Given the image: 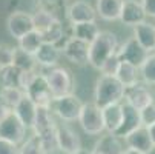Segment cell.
<instances>
[{"label":"cell","instance_id":"obj_1","mask_svg":"<svg viewBox=\"0 0 155 154\" xmlns=\"http://www.w3.org/2000/svg\"><path fill=\"white\" fill-rule=\"evenodd\" d=\"M123 99H124V86L117 77L100 76L97 79L94 90V103L97 106L103 109L109 105L121 103Z\"/></svg>","mask_w":155,"mask_h":154},{"label":"cell","instance_id":"obj_2","mask_svg":"<svg viewBox=\"0 0 155 154\" xmlns=\"http://www.w3.org/2000/svg\"><path fill=\"white\" fill-rule=\"evenodd\" d=\"M118 48V39L114 33L100 31L97 39L89 45V65L100 70L107 59L117 54Z\"/></svg>","mask_w":155,"mask_h":154},{"label":"cell","instance_id":"obj_3","mask_svg":"<svg viewBox=\"0 0 155 154\" xmlns=\"http://www.w3.org/2000/svg\"><path fill=\"white\" fill-rule=\"evenodd\" d=\"M78 122L84 133L97 136L104 131V120H103V109L97 106L94 102L83 103L81 113L78 117Z\"/></svg>","mask_w":155,"mask_h":154},{"label":"cell","instance_id":"obj_4","mask_svg":"<svg viewBox=\"0 0 155 154\" xmlns=\"http://www.w3.org/2000/svg\"><path fill=\"white\" fill-rule=\"evenodd\" d=\"M45 77L48 80L49 90H51L54 99L68 96V94H74L72 93L74 91V79H72V74L66 68L55 67Z\"/></svg>","mask_w":155,"mask_h":154},{"label":"cell","instance_id":"obj_5","mask_svg":"<svg viewBox=\"0 0 155 154\" xmlns=\"http://www.w3.org/2000/svg\"><path fill=\"white\" fill-rule=\"evenodd\" d=\"M81 108H83V102L75 94H68V96L54 99L51 103V111L64 122L78 120Z\"/></svg>","mask_w":155,"mask_h":154},{"label":"cell","instance_id":"obj_6","mask_svg":"<svg viewBox=\"0 0 155 154\" xmlns=\"http://www.w3.org/2000/svg\"><path fill=\"white\" fill-rule=\"evenodd\" d=\"M117 57L120 59V62L130 63V65H134V67H137L140 70L143 67V63L146 62V59L149 57V53L140 45L134 37H130L118 48Z\"/></svg>","mask_w":155,"mask_h":154},{"label":"cell","instance_id":"obj_7","mask_svg":"<svg viewBox=\"0 0 155 154\" xmlns=\"http://www.w3.org/2000/svg\"><path fill=\"white\" fill-rule=\"evenodd\" d=\"M63 56L69 62L75 65H86L89 63V43L78 40L75 37H68L61 46Z\"/></svg>","mask_w":155,"mask_h":154},{"label":"cell","instance_id":"obj_8","mask_svg":"<svg viewBox=\"0 0 155 154\" xmlns=\"http://www.w3.org/2000/svg\"><path fill=\"white\" fill-rule=\"evenodd\" d=\"M25 133H26V126L21 123V120L15 116L14 111L6 119L0 122V139L2 140L18 145L20 142H23Z\"/></svg>","mask_w":155,"mask_h":154},{"label":"cell","instance_id":"obj_9","mask_svg":"<svg viewBox=\"0 0 155 154\" xmlns=\"http://www.w3.org/2000/svg\"><path fill=\"white\" fill-rule=\"evenodd\" d=\"M124 102L130 106H134L135 109L141 111L150 103H153V96L149 90V86L146 83H135L132 86L124 88Z\"/></svg>","mask_w":155,"mask_h":154},{"label":"cell","instance_id":"obj_10","mask_svg":"<svg viewBox=\"0 0 155 154\" xmlns=\"http://www.w3.org/2000/svg\"><path fill=\"white\" fill-rule=\"evenodd\" d=\"M37 106H49L51 108V103L54 100L52 97V93L49 90V85H48V80L45 76L41 74H37L34 82L31 83V86L26 90L25 93Z\"/></svg>","mask_w":155,"mask_h":154},{"label":"cell","instance_id":"obj_11","mask_svg":"<svg viewBox=\"0 0 155 154\" xmlns=\"http://www.w3.org/2000/svg\"><path fill=\"white\" fill-rule=\"evenodd\" d=\"M6 26L9 34L15 39L20 40L23 36H26L28 33L34 31V23H32V15L23 11H15L8 17Z\"/></svg>","mask_w":155,"mask_h":154},{"label":"cell","instance_id":"obj_12","mask_svg":"<svg viewBox=\"0 0 155 154\" xmlns=\"http://www.w3.org/2000/svg\"><path fill=\"white\" fill-rule=\"evenodd\" d=\"M124 143L129 149L138 151L141 154H150L155 148L147 126H140L138 129L132 131L129 136L124 137Z\"/></svg>","mask_w":155,"mask_h":154},{"label":"cell","instance_id":"obj_13","mask_svg":"<svg viewBox=\"0 0 155 154\" xmlns=\"http://www.w3.org/2000/svg\"><path fill=\"white\" fill-rule=\"evenodd\" d=\"M58 149L64 154H75L81 149V140L78 134L68 125H57Z\"/></svg>","mask_w":155,"mask_h":154},{"label":"cell","instance_id":"obj_14","mask_svg":"<svg viewBox=\"0 0 155 154\" xmlns=\"http://www.w3.org/2000/svg\"><path fill=\"white\" fill-rule=\"evenodd\" d=\"M66 17H68V20L72 25L87 23V22H95L97 11L87 2L78 0V2H74L68 6V9H66Z\"/></svg>","mask_w":155,"mask_h":154},{"label":"cell","instance_id":"obj_15","mask_svg":"<svg viewBox=\"0 0 155 154\" xmlns=\"http://www.w3.org/2000/svg\"><path fill=\"white\" fill-rule=\"evenodd\" d=\"M147 15L144 12V8L141 5L140 0H124L123 3V9H121V15L120 20L127 26H137L140 23H144Z\"/></svg>","mask_w":155,"mask_h":154},{"label":"cell","instance_id":"obj_16","mask_svg":"<svg viewBox=\"0 0 155 154\" xmlns=\"http://www.w3.org/2000/svg\"><path fill=\"white\" fill-rule=\"evenodd\" d=\"M140 126H143L140 111L124 102L123 103V122H121V126L117 129L115 136L120 139H124L126 136H129L132 131L138 129Z\"/></svg>","mask_w":155,"mask_h":154},{"label":"cell","instance_id":"obj_17","mask_svg":"<svg viewBox=\"0 0 155 154\" xmlns=\"http://www.w3.org/2000/svg\"><path fill=\"white\" fill-rule=\"evenodd\" d=\"M134 39L149 54H152V51H155V25L144 22L134 26Z\"/></svg>","mask_w":155,"mask_h":154},{"label":"cell","instance_id":"obj_18","mask_svg":"<svg viewBox=\"0 0 155 154\" xmlns=\"http://www.w3.org/2000/svg\"><path fill=\"white\" fill-rule=\"evenodd\" d=\"M103 120L104 131L109 134H115L123 122V103H114L103 108Z\"/></svg>","mask_w":155,"mask_h":154},{"label":"cell","instance_id":"obj_19","mask_svg":"<svg viewBox=\"0 0 155 154\" xmlns=\"http://www.w3.org/2000/svg\"><path fill=\"white\" fill-rule=\"evenodd\" d=\"M124 145L121 142L120 137H117L115 134H106L103 137H100V140L95 143L94 149L91 151V154H123Z\"/></svg>","mask_w":155,"mask_h":154},{"label":"cell","instance_id":"obj_20","mask_svg":"<svg viewBox=\"0 0 155 154\" xmlns=\"http://www.w3.org/2000/svg\"><path fill=\"white\" fill-rule=\"evenodd\" d=\"M61 50L57 45H52V43H45L38 48V51L34 54L35 60L38 63V67H45V68H55V65L60 59Z\"/></svg>","mask_w":155,"mask_h":154},{"label":"cell","instance_id":"obj_21","mask_svg":"<svg viewBox=\"0 0 155 154\" xmlns=\"http://www.w3.org/2000/svg\"><path fill=\"white\" fill-rule=\"evenodd\" d=\"M37 108L38 106L28 96H25L23 99L20 100V103L14 108V113L26 128H34L35 116H37Z\"/></svg>","mask_w":155,"mask_h":154},{"label":"cell","instance_id":"obj_22","mask_svg":"<svg viewBox=\"0 0 155 154\" xmlns=\"http://www.w3.org/2000/svg\"><path fill=\"white\" fill-rule=\"evenodd\" d=\"M123 3L124 0H97L95 11L103 20H120Z\"/></svg>","mask_w":155,"mask_h":154},{"label":"cell","instance_id":"obj_23","mask_svg":"<svg viewBox=\"0 0 155 154\" xmlns=\"http://www.w3.org/2000/svg\"><path fill=\"white\" fill-rule=\"evenodd\" d=\"M57 125L52 117V111L49 106H38L37 108V116H35V123H34V133L35 136H41L48 133V131L55 129Z\"/></svg>","mask_w":155,"mask_h":154},{"label":"cell","instance_id":"obj_24","mask_svg":"<svg viewBox=\"0 0 155 154\" xmlns=\"http://www.w3.org/2000/svg\"><path fill=\"white\" fill-rule=\"evenodd\" d=\"M100 34V29L97 26L95 22H87V23H77L72 25V37L83 40L86 43H91L97 39V36Z\"/></svg>","mask_w":155,"mask_h":154},{"label":"cell","instance_id":"obj_25","mask_svg":"<svg viewBox=\"0 0 155 154\" xmlns=\"http://www.w3.org/2000/svg\"><path fill=\"white\" fill-rule=\"evenodd\" d=\"M14 67H17L21 71H35L38 63L35 60L34 54H29L26 51H23L21 48H14V62H12Z\"/></svg>","mask_w":155,"mask_h":154},{"label":"cell","instance_id":"obj_26","mask_svg":"<svg viewBox=\"0 0 155 154\" xmlns=\"http://www.w3.org/2000/svg\"><path fill=\"white\" fill-rule=\"evenodd\" d=\"M20 76L21 70H18L14 65L2 68L0 70V86H2V90H5V88H20Z\"/></svg>","mask_w":155,"mask_h":154},{"label":"cell","instance_id":"obj_27","mask_svg":"<svg viewBox=\"0 0 155 154\" xmlns=\"http://www.w3.org/2000/svg\"><path fill=\"white\" fill-rule=\"evenodd\" d=\"M115 77L123 83L124 88L126 86H132V85L138 83V68L134 67V65H130V63L121 62L120 68H118V73H117Z\"/></svg>","mask_w":155,"mask_h":154},{"label":"cell","instance_id":"obj_28","mask_svg":"<svg viewBox=\"0 0 155 154\" xmlns=\"http://www.w3.org/2000/svg\"><path fill=\"white\" fill-rule=\"evenodd\" d=\"M41 45H43V37L35 29L28 33L26 36H23L18 40V48H21L23 51H26L29 54H35Z\"/></svg>","mask_w":155,"mask_h":154},{"label":"cell","instance_id":"obj_29","mask_svg":"<svg viewBox=\"0 0 155 154\" xmlns=\"http://www.w3.org/2000/svg\"><path fill=\"white\" fill-rule=\"evenodd\" d=\"M43 42L45 43H52V45H57L60 48V43L64 37V26H63V22L61 20H54L52 25L45 31L41 33Z\"/></svg>","mask_w":155,"mask_h":154},{"label":"cell","instance_id":"obj_30","mask_svg":"<svg viewBox=\"0 0 155 154\" xmlns=\"http://www.w3.org/2000/svg\"><path fill=\"white\" fill-rule=\"evenodd\" d=\"M57 20L52 14H49L48 11L45 9H37L34 14H32V23H34V29L38 31L40 34L41 33H45L51 25H52V22Z\"/></svg>","mask_w":155,"mask_h":154},{"label":"cell","instance_id":"obj_31","mask_svg":"<svg viewBox=\"0 0 155 154\" xmlns=\"http://www.w3.org/2000/svg\"><path fill=\"white\" fill-rule=\"evenodd\" d=\"M38 9H45L57 20H61L60 14H64V0H37Z\"/></svg>","mask_w":155,"mask_h":154},{"label":"cell","instance_id":"obj_32","mask_svg":"<svg viewBox=\"0 0 155 154\" xmlns=\"http://www.w3.org/2000/svg\"><path fill=\"white\" fill-rule=\"evenodd\" d=\"M20 154H48L38 136H31L20 146Z\"/></svg>","mask_w":155,"mask_h":154},{"label":"cell","instance_id":"obj_33","mask_svg":"<svg viewBox=\"0 0 155 154\" xmlns=\"http://www.w3.org/2000/svg\"><path fill=\"white\" fill-rule=\"evenodd\" d=\"M140 73L146 85H155V54H149L143 67L140 68Z\"/></svg>","mask_w":155,"mask_h":154},{"label":"cell","instance_id":"obj_34","mask_svg":"<svg viewBox=\"0 0 155 154\" xmlns=\"http://www.w3.org/2000/svg\"><path fill=\"white\" fill-rule=\"evenodd\" d=\"M0 96H2V97L12 106V109H14V108L20 103V100L23 99L26 94H25V91H21L20 88H5V90H2Z\"/></svg>","mask_w":155,"mask_h":154},{"label":"cell","instance_id":"obj_35","mask_svg":"<svg viewBox=\"0 0 155 154\" xmlns=\"http://www.w3.org/2000/svg\"><path fill=\"white\" fill-rule=\"evenodd\" d=\"M38 137H40V140H41V143H43V146H45V149H46L48 154H51V152H54L55 149H58L57 128L52 129V131H48V133L41 134V136H38Z\"/></svg>","mask_w":155,"mask_h":154},{"label":"cell","instance_id":"obj_36","mask_svg":"<svg viewBox=\"0 0 155 154\" xmlns=\"http://www.w3.org/2000/svg\"><path fill=\"white\" fill-rule=\"evenodd\" d=\"M120 65H121V62H120V59L115 54V56H112L110 59H107L104 62V65L100 68V73H101V76H112V77H115L117 73H118Z\"/></svg>","mask_w":155,"mask_h":154},{"label":"cell","instance_id":"obj_37","mask_svg":"<svg viewBox=\"0 0 155 154\" xmlns=\"http://www.w3.org/2000/svg\"><path fill=\"white\" fill-rule=\"evenodd\" d=\"M14 62V48H11L9 45H0V70L11 67Z\"/></svg>","mask_w":155,"mask_h":154},{"label":"cell","instance_id":"obj_38","mask_svg":"<svg viewBox=\"0 0 155 154\" xmlns=\"http://www.w3.org/2000/svg\"><path fill=\"white\" fill-rule=\"evenodd\" d=\"M140 116H141V123L143 126H150L155 123V102L150 103L149 106H146L144 109L140 111Z\"/></svg>","mask_w":155,"mask_h":154},{"label":"cell","instance_id":"obj_39","mask_svg":"<svg viewBox=\"0 0 155 154\" xmlns=\"http://www.w3.org/2000/svg\"><path fill=\"white\" fill-rule=\"evenodd\" d=\"M35 76H37V71H21V76H20V90L26 93V90L34 82Z\"/></svg>","mask_w":155,"mask_h":154},{"label":"cell","instance_id":"obj_40","mask_svg":"<svg viewBox=\"0 0 155 154\" xmlns=\"http://www.w3.org/2000/svg\"><path fill=\"white\" fill-rule=\"evenodd\" d=\"M0 154H20V148L11 142L0 139Z\"/></svg>","mask_w":155,"mask_h":154},{"label":"cell","instance_id":"obj_41","mask_svg":"<svg viewBox=\"0 0 155 154\" xmlns=\"http://www.w3.org/2000/svg\"><path fill=\"white\" fill-rule=\"evenodd\" d=\"M12 111H14L12 106H11V105L2 97V96H0V122H2L3 119H6Z\"/></svg>","mask_w":155,"mask_h":154},{"label":"cell","instance_id":"obj_42","mask_svg":"<svg viewBox=\"0 0 155 154\" xmlns=\"http://www.w3.org/2000/svg\"><path fill=\"white\" fill-rule=\"evenodd\" d=\"M149 19H155V0H140Z\"/></svg>","mask_w":155,"mask_h":154},{"label":"cell","instance_id":"obj_43","mask_svg":"<svg viewBox=\"0 0 155 154\" xmlns=\"http://www.w3.org/2000/svg\"><path fill=\"white\" fill-rule=\"evenodd\" d=\"M147 129H149V134H150V137H152V142H153V145H155V123L150 125V126H147Z\"/></svg>","mask_w":155,"mask_h":154},{"label":"cell","instance_id":"obj_44","mask_svg":"<svg viewBox=\"0 0 155 154\" xmlns=\"http://www.w3.org/2000/svg\"><path fill=\"white\" fill-rule=\"evenodd\" d=\"M123 154H141V152H138V151H134V149H129V148H127V149H126Z\"/></svg>","mask_w":155,"mask_h":154},{"label":"cell","instance_id":"obj_45","mask_svg":"<svg viewBox=\"0 0 155 154\" xmlns=\"http://www.w3.org/2000/svg\"><path fill=\"white\" fill-rule=\"evenodd\" d=\"M75 154H91V151H87V149H84V148H81L78 152H75Z\"/></svg>","mask_w":155,"mask_h":154}]
</instances>
